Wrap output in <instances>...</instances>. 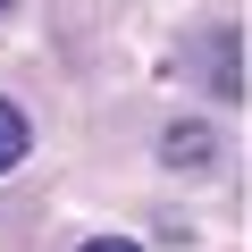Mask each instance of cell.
Here are the masks:
<instances>
[{
  "label": "cell",
  "instance_id": "3957f363",
  "mask_svg": "<svg viewBox=\"0 0 252 252\" xmlns=\"http://www.w3.org/2000/svg\"><path fill=\"white\" fill-rule=\"evenodd\" d=\"M84 252H143V244H126V235H93Z\"/></svg>",
  "mask_w": 252,
  "mask_h": 252
},
{
  "label": "cell",
  "instance_id": "277c9868",
  "mask_svg": "<svg viewBox=\"0 0 252 252\" xmlns=\"http://www.w3.org/2000/svg\"><path fill=\"white\" fill-rule=\"evenodd\" d=\"M0 9H9V0H0Z\"/></svg>",
  "mask_w": 252,
  "mask_h": 252
},
{
  "label": "cell",
  "instance_id": "7a4b0ae2",
  "mask_svg": "<svg viewBox=\"0 0 252 252\" xmlns=\"http://www.w3.org/2000/svg\"><path fill=\"white\" fill-rule=\"evenodd\" d=\"M26 143H34L26 109H17V101H0V168H17V160H26Z\"/></svg>",
  "mask_w": 252,
  "mask_h": 252
},
{
  "label": "cell",
  "instance_id": "6da1fadb",
  "mask_svg": "<svg viewBox=\"0 0 252 252\" xmlns=\"http://www.w3.org/2000/svg\"><path fill=\"white\" fill-rule=\"evenodd\" d=\"M177 168H210V126H168V143H160Z\"/></svg>",
  "mask_w": 252,
  "mask_h": 252
}]
</instances>
